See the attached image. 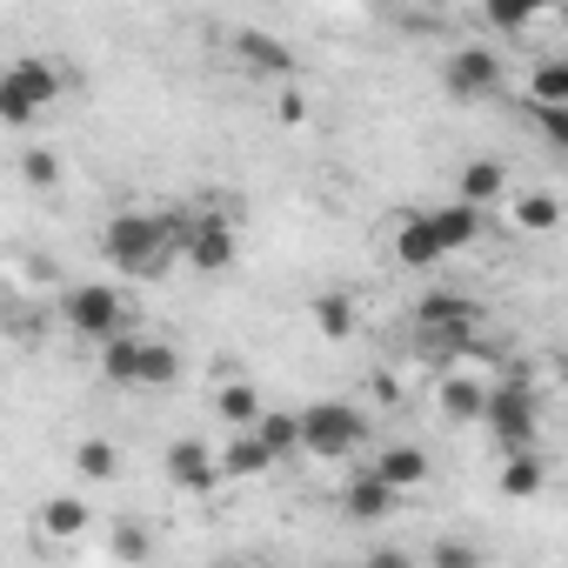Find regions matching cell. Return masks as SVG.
Segmentation results:
<instances>
[{"label": "cell", "instance_id": "6da1fadb", "mask_svg": "<svg viewBox=\"0 0 568 568\" xmlns=\"http://www.w3.org/2000/svg\"><path fill=\"white\" fill-rule=\"evenodd\" d=\"M181 241H187V221H174V214H154V207H128V214H114V221L101 227V247H108V261H114L121 274H134V281H154V274H168V267L181 261Z\"/></svg>", "mask_w": 568, "mask_h": 568}, {"label": "cell", "instance_id": "7a4b0ae2", "mask_svg": "<svg viewBox=\"0 0 568 568\" xmlns=\"http://www.w3.org/2000/svg\"><path fill=\"white\" fill-rule=\"evenodd\" d=\"M355 448H368V415H362L355 402H308V408H302V455L342 462V455H355Z\"/></svg>", "mask_w": 568, "mask_h": 568}, {"label": "cell", "instance_id": "3957f363", "mask_svg": "<svg viewBox=\"0 0 568 568\" xmlns=\"http://www.w3.org/2000/svg\"><path fill=\"white\" fill-rule=\"evenodd\" d=\"M54 94H61L54 61L28 54V61H14L8 74H0V121H8V128H28L41 108H54Z\"/></svg>", "mask_w": 568, "mask_h": 568}, {"label": "cell", "instance_id": "277c9868", "mask_svg": "<svg viewBox=\"0 0 568 568\" xmlns=\"http://www.w3.org/2000/svg\"><path fill=\"white\" fill-rule=\"evenodd\" d=\"M535 428H541V408H535V388L521 375L495 382L488 388V435L515 455V448H535Z\"/></svg>", "mask_w": 568, "mask_h": 568}, {"label": "cell", "instance_id": "5b68a950", "mask_svg": "<svg viewBox=\"0 0 568 568\" xmlns=\"http://www.w3.org/2000/svg\"><path fill=\"white\" fill-rule=\"evenodd\" d=\"M61 315H68V328L88 335V342H108V335H121V322H128V308H121V295L108 288V281H81V288H68V295H61Z\"/></svg>", "mask_w": 568, "mask_h": 568}, {"label": "cell", "instance_id": "8992f818", "mask_svg": "<svg viewBox=\"0 0 568 568\" xmlns=\"http://www.w3.org/2000/svg\"><path fill=\"white\" fill-rule=\"evenodd\" d=\"M442 88L455 94V101H488V94H501V54L495 48H455L448 54V68H442Z\"/></svg>", "mask_w": 568, "mask_h": 568}, {"label": "cell", "instance_id": "52a82bcc", "mask_svg": "<svg viewBox=\"0 0 568 568\" xmlns=\"http://www.w3.org/2000/svg\"><path fill=\"white\" fill-rule=\"evenodd\" d=\"M181 261L201 267V274H221L234 261V221L227 214H194L187 221V241H181Z\"/></svg>", "mask_w": 568, "mask_h": 568}, {"label": "cell", "instance_id": "ba28073f", "mask_svg": "<svg viewBox=\"0 0 568 568\" xmlns=\"http://www.w3.org/2000/svg\"><path fill=\"white\" fill-rule=\"evenodd\" d=\"M161 462H168V481H174V488H187V495H214V481L227 475V468H221V455H214L207 442H194V435H187V442H174Z\"/></svg>", "mask_w": 568, "mask_h": 568}, {"label": "cell", "instance_id": "9c48e42d", "mask_svg": "<svg viewBox=\"0 0 568 568\" xmlns=\"http://www.w3.org/2000/svg\"><path fill=\"white\" fill-rule=\"evenodd\" d=\"M227 41H234V61H241L247 74H261V81H288V74H295V54L281 48L274 34H261V28H234Z\"/></svg>", "mask_w": 568, "mask_h": 568}, {"label": "cell", "instance_id": "30bf717a", "mask_svg": "<svg viewBox=\"0 0 568 568\" xmlns=\"http://www.w3.org/2000/svg\"><path fill=\"white\" fill-rule=\"evenodd\" d=\"M395 501H402V488H395V481H382L375 468H362V475L348 481V495H342L348 521H388V515H395Z\"/></svg>", "mask_w": 568, "mask_h": 568}, {"label": "cell", "instance_id": "8fae6325", "mask_svg": "<svg viewBox=\"0 0 568 568\" xmlns=\"http://www.w3.org/2000/svg\"><path fill=\"white\" fill-rule=\"evenodd\" d=\"M435 408H442L448 422H488V382H481V375H442Z\"/></svg>", "mask_w": 568, "mask_h": 568}, {"label": "cell", "instance_id": "7c38bea8", "mask_svg": "<svg viewBox=\"0 0 568 568\" xmlns=\"http://www.w3.org/2000/svg\"><path fill=\"white\" fill-rule=\"evenodd\" d=\"M442 254H448V247H442V234H435V221H428V214H408V221L395 227V261H402V267H415V274H422V267H435Z\"/></svg>", "mask_w": 568, "mask_h": 568}, {"label": "cell", "instance_id": "4fadbf2b", "mask_svg": "<svg viewBox=\"0 0 568 568\" xmlns=\"http://www.w3.org/2000/svg\"><path fill=\"white\" fill-rule=\"evenodd\" d=\"M428 221H435V234H442V247L455 254V247H475L481 241V207L475 201H448V207H428Z\"/></svg>", "mask_w": 568, "mask_h": 568}, {"label": "cell", "instance_id": "5bb4252c", "mask_svg": "<svg viewBox=\"0 0 568 568\" xmlns=\"http://www.w3.org/2000/svg\"><path fill=\"white\" fill-rule=\"evenodd\" d=\"M368 468H375L382 481H395L402 495H408V488H428V455H422V448H408V442H395V448H382V455H375Z\"/></svg>", "mask_w": 568, "mask_h": 568}, {"label": "cell", "instance_id": "9a60e30c", "mask_svg": "<svg viewBox=\"0 0 568 568\" xmlns=\"http://www.w3.org/2000/svg\"><path fill=\"white\" fill-rule=\"evenodd\" d=\"M448 322H481V308L468 295H455V288H428L415 302V328H448Z\"/></svg>", "mask_w": 568, "mask_h": 568}, {"label": "cell", "instance_id": "2e32d148", "mask_svg": "<svg viewBox=\"0 0 568 568\" xmlns=\"http://www.w3.org/2000/svg\"><path fill=\"white\" fill-rule=\"evenodd\" d=\"M141 348H148V342H134L128 328L108 335V342H101V375H108L114 388H141Z\"/></svg>", "mask_w": 568, "mask_h": 568}, {"label": "cell", "instance_id": "e0dca14e", "mask_svg": "<svg viewBox=\"0 0 568 568\" xmlns=\"http://www.w3.org/2000/svg\"><path fill=\"white\" fill-rule=\"evenodd\" d=\"M274 462H281V455L261 442V428H241V435L221 448V468H227L234 481H247V475H261V468H274Z\"/></svg>", "mask_w": 568, "mask_h": 568}, {"label": "cell", "instance_id": "ac0fdd59", "mask_svg": "<svg viewBox=\"0 0 568 568\" xmlns=\"http://www.w3.org/2000/svg\"><path fill=\"white\" fill-rule=\"evenodd\" d=\"M455 194H462V201H475V207H488V201H501V194H508V168H501V161H468V168H462V181H455Z\"/></svg>", "mask_w": 568, "mask_h": 568}, {"label": "cell", "instance_id": "d6986e66", "mask_svg": "<svg viewBox=\"0 0 568 568\" xmlns=\"http://www.w3.org/2000/svg\"><path fill=\"white\" fill-rule=\"evenodd\" d=\"M541 481H548V468H541V455H535V448H515V455L501 462V495H508V501L541 495Z\"/></svg>", "mask_w": 568, "mask_h": 568}, {"label": "cell", "instance_id": "ffe728a7", "mask_svg": "<svg viewBox=\"0 0 568 568\" xmlns=\"http://www.w3.org/2000/svg\"><path fill=\"white\" fill-rule=\"evenodd\" d=\"M254 428H261V442H267L281 462L302 455V415H295V408H261V422H254Z\"/></svg>", "mask_w": 568, "mask_h": 568}, {"label": "cell", "instance_id": "44dd1931", "mask_svg": "<svg viewBox=\"0 0 568 568\" xmlns=\"http://www.w3.org/2000/svg\"><path fill=\"white\" fill-rule=\"evenodd\" d=\"M214 415H221L227 428H254V422H261V395H254L247 382H221V388H214Z\"/></svg>", "mask_w": 568, "mask_h": 568}, {"label": "cell", "instance_id": "7402d4cb", "mask_svg": "<svg viewBox=\"0 0 568 568\" xmlns=\"http://www.w3.org/2000/svg\"><path fill=\"white\" fill-rule=\"evenodd\" d=\"M481 14H488L495 34H521V28H535L548 14V0H481Z\"/></svg>", "mask_w": 568, "mask_h": 568}, {"label": "cell", "instance_id": "603a6c76", "mask_svg": "<svg viewBox=\"0 0 568 568\" xmlns=\"http://www.w3.org/2000/svg\"><path fill=\"white\" fill-rule=\"evenodd\" d=\"M515 227H521V234L561 227V201H555V194H515Z\"/></svg>", "mask_w": 568, "mask_h": 568}, {"label": "cell", "instance_id": "cb8c5ba5", "mask_svg": "<svg viewBox=\"0 0 568 568\" xmlns=\"http://www.w3.org/2000/svg\"><path fill=\"white\" fill-rule=\"evenodd\" d=\"M568 101V61H535L528 74V108H555Z\"/></svg>", "mask_w": 568, "mask_h": 568}, {"label": "cell", "instance_id": "d4e9b609", "mask_svg": "<svg viewBox=\"0 0 568 568\" xmlns=\"http://www.w3.org/2000/svg\"><path fill=\"white\" fill-rule=\"evenodd\" d=\"M41 528H48V535H61V541H68V535H81V528H88V501H74V495L41 501Z\"/></svg>", "mask_w": 568, "mask_h": 568}, {"label": "cell", "instance_id": "484cf974", "mask_svg": "<svg viewBox=\"0 0 568 568\" xmlns=\"http://www.w3.org/2000/svg\"><path fill=\"white\" fill-rule=\"evenodd\" d=\"M315 328H322L328 342H348V335H355V302H348V295H322V302H315Z\"/></svg>", "mask_w": 568, "mask_h": 568}, {"label": "cell", "instance_id": "4316f807", "mask_svg": "<svg viewBox=\"0 0 568 568\" xmlns=\"http://www.w3.org/2000/svg\"><path fill=\"white\" fill-rule=\"evenodd\" d=\"M74 468H81L88 481H114V475H121V448H114V442H81V448H74Z\"/></svg>", "mask_w": 568, "mask_h": 568}, {"label": "cell", "instance_id": "83f0119b", "mask_svg": "<svg viewBox=\"0 0 568 568\" xmlns=\"http://www.w3.org/2000/svg\"><path fill=\"white\" fill-rule=\"evenodd\" d=\"M174 375H181V355H174L168 342H148V348H141V388H168Z\"/></svg>", "mask_w": 568, "mask_h": 568}, {"label": "cell", "instance_id": "f1b7e54d", "mask_svg": "<svg viewBox=\"0 0 568 568\" xmlns=\"http://www.w3.org/2000/svg\"><path fill=\"white\" fill-rule=\"evenodd\" d=\"M21 174H28V187L48 194V187H61V154H54V148H28V154H21Z\"/></svg>", "mask_w": 568, "mask_h": 568}, {"label": "cell", "instance_id": "f546056e", "mask_svg": "<svg viewBox=\"0 0 568 568\" xmlns=\"http://www.w3.org/2000/svg\"><path fill=\"white\" fill-rule=\"evenodd\" d=\"M108 555H114V561H148V555H154V541H148V528L121 521V528L108 535Z\"/></svg>", "mask_w": 568, "mask_h": 568}, {"label": "cell", "instance_id": "4dcf8cb0", "mask_svg": "<svg viewBox=\"0 0 568 568\" xmlns=\"http://www.w3.org/2000/svg\"><path fill=\"white\" fill-rule=\"evenodd\" d=\"M428 561H435V568H475V561H481V548H468V541H435V548H428Z\"/></svg>", "mask_w": 568, "mask_h": 568}, {"label": "cell", "instance_id": "1f68e13d", "mask_svg": "<svg viewBox=\"0 0 568 568\" xmlns=\"http://www.w3.org/2000/svg\"><path fill=\"white\" fill-rule=\"evenodd\" d=\"M535 114V128L555 141V148H568V101H555V108H528Z\"/></svg>", "mask_w": 568, "mask_h": 568}]
</instances>
